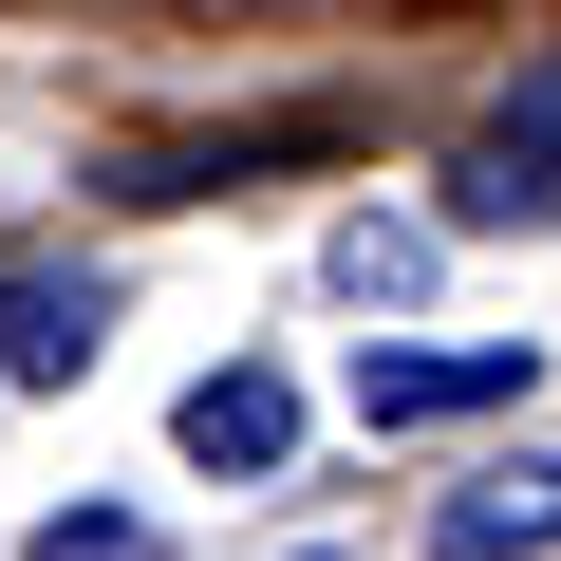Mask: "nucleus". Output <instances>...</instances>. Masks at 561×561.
I'll return each mask as SVG.
<instances>
[{
  "label": "nucleus",
  "mask_w": 561,
  "mask_h": 561,
  "mask_svg": "<svg viewBox=\"0 0 561 561\" xmlns=\"http://www.w3.org/2000/svg\"><path fill=\"white\" fill-rule=\"evenodd\" d=\"M542 356L524 337H449V356H356V431H449V412H505Z\"/></svg>",
  "instance_id": "obj_1"
},
{
  "label": "nucleus",
  "mask_w": 561,
  "mask_h": 561,
  "mask_svg": "<svg viewBox=\"0 0 561 561\" xmlns=\"http://www.w3.org/2000/svg\"><path fill=\"white\" fill-rule=\"evenodd\" d=\"M94 337H113V280L94 262H20V280H0V375H94Z\"/></svg>",
  "instance_id": "obj_2"
},
{
  "label": "nucleus",
  "mask_w": 561,
  "mask_h": 561,
  "mask_svg": "<svg viewBox=\"0 0 561 561\" xmlns=\"http://www.w3.org/2000/svg\"><path fill=\"white\" fill-rule=\"evenodd\" d=\"M542 542H561V449H524V468L431 505V561H542Z\"/></svg>",
  "instance_id": "obj_3"
},
{
  "label": "nucleus",
  "mask_w": 561,
  "mask_h": 561,
  "mask_svg": "<svg viewBox=\"0 0 561 561\" xmlns=\"http://www.w3.org/2000/svg\"><path fill=\"white\" fill-rule=\"evenodd\" d=\"M449 225H561V113H505V131H468V169H449Z\"/></svg>",
  "instance_id": "obj_4"
},
{
  "label": "nucleus",
  "mask_w": 561,
  "mask_h": 561,
  "mask_svg": "<svg viewBox=\"0 0 561 561\" xmlns=\"http://www.w3.org/2000/svg\"><path fill=\"white\" fill-rule=\"evenodd\" d=\"M169 431H187V468H243V486H262L280 449H300V393H280V375H206Z\"/></svg>",
  "instance_id": "obj_5"
},
{
  "label": "nucleus",
  "mask_w": 561,
  "mask_h": 561,
  "mask_svg": "<svg viewBox=\"0 0 561 561\" xmlns=\"http://www.w3.org/2000/svg\"><path fill=\"white\" fill-rule=\"evenodd\" d=\"M337 280H356V300H412V280H431V225H356Z\"/></svg>",
  "instance_id": "obj_6"
},
{
  "label": "nucleus",
  "mask_w": 561,
  "mask_h": 561,
  "mask_svg": "<svg viewBox=\"0 0 561 561\" xmlns=\"http://www.w3.org/2000/svg\"><path fill=\"white\" fill-rule=\"evenodd\" d=\"M38 561H150V524L131 505H76V524H38Z\"/></svg>",
  "instance_id": "obj_7"
}]
</instances>
